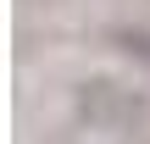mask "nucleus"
<instances>
[{"label":"nucleus","instance_id":"f257e3e1","mask_svg":"<svg viewBox=\"0 0 150 144\" xmlns=\"http://www.w3.org/2000/svg\"><path fill=\"white\" fill-rule=\"evenodd\" d=\"M72 111H78V122L95 128V133H128V128H139L150 117V100L139 89L117 83V78H89V83H78Z\"/></svg>","mask_w":150,"mask_h":144},{"label":"nucleus","instance_id":"f03ea898","mask_svg":"<svg viewBox=\"0 0 150 144\" xmlns=\"http://www.w3.org/2000/svg\"><path fill=\"white\" fill-rule=\"evenodd\" d=\"M111 39H117V44H122L134 61H145V67H150V28H117Z\"/></svg>","mask_w":150,"mask_h":144}]
</instances>
